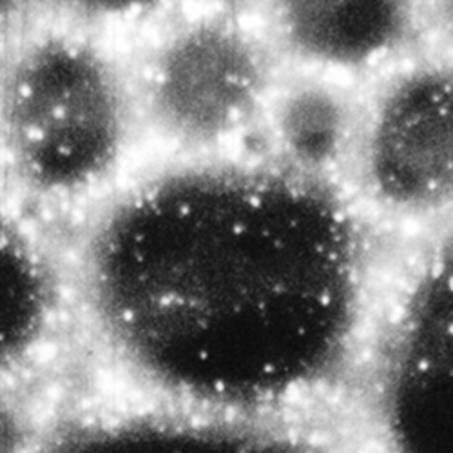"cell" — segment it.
Returning <instances> with one entry per match:
<instances>
[{
    "label": "cell",
    "instance_id": "obj_7",
    "mask_svg": "<svg viewBox=\"0 0 453 453\" xmlns=\"http://www.w3.org/2000/svg\"><path fill=\"white\" fill-rule=\"evenodd\" d=\"M69 307L67 267L27 223L0 211V390L44 356Z\"/></svg>",
    "mask_w": 453,
    "mask_h": 453
},
{
    "label": "cell",
    "instance_id": "obj_6",
    "mask_svg": "<svg viewBox=\"0 0 453 453\" xmlns=\"http://www.w3.org/2000/svg\"><path fill=\"white\" fill-rule=\"evenodd\" d=\"M361 95L352 81L281 67L257 124L269 150L265 160L323 181L343 174L357 134Z\"/></svg>",
    "mask_w": 453,
    "mask_h": 453
},
{
    "label": "cell",
    "instance_id": "obj_3",
    "mask_svg": "<svg viewBox=\"0 0 453 453\" xmlns=\"http://www.w3.org/2000/svg\"><path fill=\"white\" fill-rule=\"evenodd\" d=\"M281 67L252 20L221 8L174 15L126 64L140 131L183 158L256 131Z\"/></svg>",
    "mask_w": 453,
    "mask_h": 453
},
{
    "label": "cell",
    "instance_id": "obj_2",
    "mask_svg": "<svg viewBox=\"0 0 453 453\" xmlns=\"http://www.w3.org/2000/svg\"><path fill=\"white\" fill-rule=\"evenodd\" d=\"M140 131L126 64L79 29L29 35L0 62V164L44 203L86 198Z\"/></svg>",
    "mask_w": 453,
    "mask_h": 453
},
{
    "label": "cell",
    "instance_id": "obj_4",
    "mask_svg": "<svg viewBox=\"0 0 453 453\" xmlns=\"http://www.w3.org/2000/svg\"><path fill=\"white\" fill-rule=\"evenodd\" d=\"M380 212L410 221L453 211V58L413 53L377 74L343 173Z\"/></svg>",
    "mask_w": 453,
    "mask_h": 453
},
{
    "label": "cell",
    "instance_id": "obj_9",
    "mask_svg": "<svg viewBox=\"0 0 453 453\" xmlns=\"http://www.w3.org/2000/svg\"><path fill=\"white\" fill-rule=\"evenodd\" d=\"M421 26L430 51L453 58V0H423Z\"/></svg>",
    "mask_w": 453,
    "mask_h": 453
},
{
    "label": "cell",
    "instance_id": "obj_1",
    "mask_svg": "<svg viewBox=\"0 0 453 453\" xmlns=\"http://www.w3.org/2000/svg\"><path fill=\"white\" fill-rule=\"evenodd\" d=\"M67 274L91 342L134 387L245 408L305 392L342 361L366 254L330 181L205 157L111 195Z\"/></svg>",
    "mask_w": 453,
    "mask_h": 453
},
{
    "label": "cell",
    "instance_id": "obj_5",
    "mask_svg": "<svg viewBox=\"0 0 453 453\" xmlns=\"http://www.w3.org/2000/svg\"><path fill=\"white\" fill-rule=\"evenodd\" d=\"M254 24L283 67L377 77L423 44V0H252Z\"/></svg>",
    "mask_w": 453,
    "mask_h": 453
},
{
    "label": "cell",
    "instance_id": "obj_8",
    "mask_svg": "<svg viewBox=\"0 0 453 453\" xmlns=\"http://www.w3.org/2000/svg\"><path fill=\"white\" fill-rule=\"evenodd\" d=\"M53 13L79 24L119 20L164 10L178 0H39Z\"/></svg>",
    "mask_w": 453,
    "mask_h": 453
},
{
    "label": "cell",
    "instance_id": "obj_10",
    "mask_svg": "<svg viewBox=\"0 0 453 453\" xmlns=\"http://www.w3.org/2000/svg\"><path fill=\"white\" fill-rule=\"evenodd\" d=\"M29 0H0V35L8 31Z\"/></svg>",
    "mask_w": 453,
    "mask_h": 453
}]
</instances>
